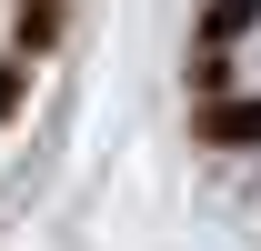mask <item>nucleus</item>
<instances>
[]
</instances>
